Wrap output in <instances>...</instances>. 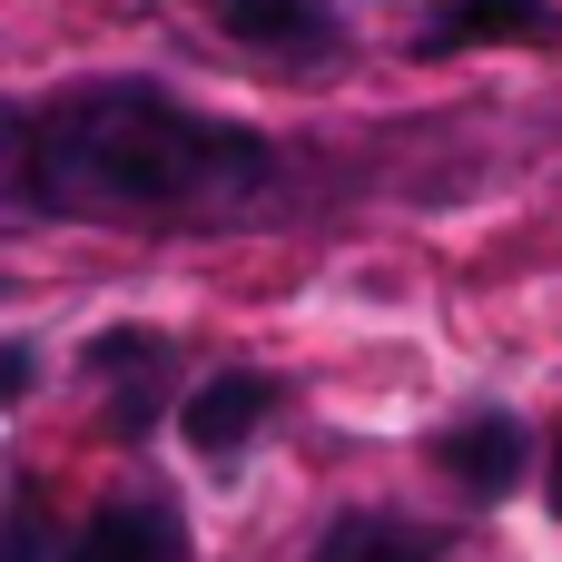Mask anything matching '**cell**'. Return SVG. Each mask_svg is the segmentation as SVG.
<instances>
[{"label":"cell","mask_w":562,"mask_h":562,"mask_svg":"<svg viewBox=\"0 0 562 562\" xmlns=\"http://www.w3.org/2000/svg\"><path fill=\"white\" fill-rule=\"evenodd\" d=\"M20 168L40 207H207V198H257L277 178V148L158 89H89L49 99L20 128Z\"/></svg>","instance_id":"6da1fadb"},{"label":"cell","mask_w":562,"mask_h":562,"mask_svg":"<svg viewBox=\"0 0 562 562\" xmlns=\"http://www.w3.org/2000/svg\"><path fill=\"white\" fill-rule=\"evenodd\" d=\"M494 40L543 49V40H553V10H543V0H454V10L425 30V49H435V59H454V49H494Z\"/></svg>","instance_id":"7a4b0ae2"},{"label":"cell","mask_w":562,"mask_h":562,"mask_svg":"<svg viewBox=\"0 0 562 562\" xmlns=\"http://www.w3.org/2000/svg\"><path fill=\"white\" fill-rule=\"evenodd\" d=\"M435 454H445L454 484H474V494H514V474H524V425H514V415H474V425H454Z\"/></svg>","instance_id":"3957f363"},{"label":"cell","mask_w":562,"mask_h":562,"mask_svg":"<svg viewBox=\"0 0 562 562\" xmlns=\"http://www.w3.org/2000/svg\"><path fill=\"white\" fill-rule=\"evenodd\" d=\"M69 562H188L178 553V514H168V504H109V514L79 533Z\"/></svg>","instance_id":"277c9868"},{"label":"cell","mask_w":562,"mask_h":562,"mask_svg":"<svg viewBox=\"0 0 562 562\" xmlns=\"http://www.w3.org/2000/svg\"><path fill=\"white\" fill-rule=\"evenodd\" d=\"M267 405H277L267 375H217V385H198V405H188V445H198V454H237Z\"/></svg>","instance_id":"5b68a950"},{"label":"cell","mask_w":562,"mask_h":562,"mask_svg":"<svg viewBox=\"0 0 562 562\" xmlns=\"http://www.w3.org/2000/svg\"><path fill=\"white\" fill-rule=\"evenodd\" d=\"M217 20L247 49H326V30H336L326 0H217Z\"/></svg>","instance_id":"8992f818"},{"label":"cell","mask_w":562,"mask_h":562,"mask_svg":"<svg viewBox=\"0 0 562 562\" xmlns=\"http://www.w3.org/2000/svg\"><path fill=\"white\" fill-rule=\"evenodd\" d=\"M435 553H445V533L395 524V514H336L316 543V562H435Z\"/></svg>","instance_id":"52a82bcc"},{"label":"cell","mask_w":562,"mask_h":562,"mask_svg":"<svg viewBox=\"0 0 562 562\" xmlns=\"http://www.w3.org/2000/svg\"><path fill=\"white\" fill-rule=\"evenodd\" d=\"M10 562H40V524H30V514L10 524Z\"/></svg>","instance_id":"ba28073f"}]
</instances>
